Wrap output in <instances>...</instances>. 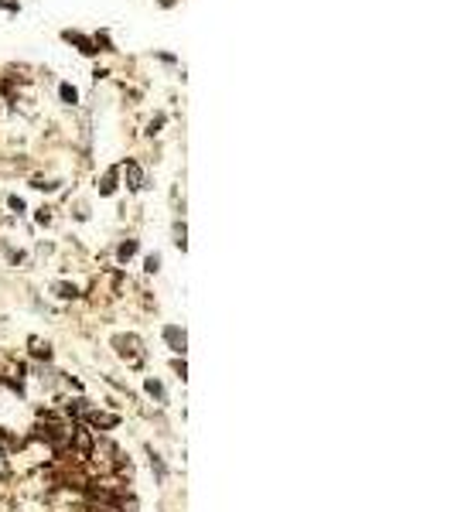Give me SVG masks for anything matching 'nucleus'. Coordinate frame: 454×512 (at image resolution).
<instances>
[{
    "instance_id": "14",
    "label": "nucleus",
    "mask_w": 454,
    "mask_h": 512,
    "mask_svg": "<svg viewBox=\"0 0 454 512\" xmlns=\"http://www.w3.org/2000/svg\"><path fill=\"white\" fill-rule=\"evenodd\" d=\"M164 4H174V0H164Z\"/></svg>"
},
{
    "instance_id": "1",
    "label": "nucleus",
    "mask_w": 454,
    "mask_h": 512,
    "mask_svg": "<svg viewBox=\"0 0 454 512\" xmlns=\"http://www.w3.org/2000/svg\"><path fill=\"white\" fill-rule=\"evenodd\" d=\"M123 174H126V188H144V171H140V164L137 160H126L123 164Z\"/></svg>"
},
{
    "instance_id": "7",
    "label": "nucleus",
    "mask_w": 454,
    "mask_h": 512,
    "mask_svg": "<svg viewBox=\"0 0 454 512\" xmlns=\"http://www.w3.org/2000/svg\"><path fill=\"white\" fill-rule=\"evenodd\" d=\"M147 393H150V396H157V399H164V386H161L157 379H147Z\"/></svg>"
},
{
    "instance_id": "9",
    "label": "nucleus",
    "mask_w": 454,
    "mask_h": 512,
    "mask_svg": "<svg viewBox=\"0 0 454 512\" xmlns=\"http://www.w3.org/2000/svg\"><path fill=\"white\" fill-rule=\"evenodd\" d=\"M62 99H65V102H75V99H79V92L72 89V86H62Z\"/></svg>"
},
{
    "instance_id": "10",
    "label": "nucleus",
    "mask_w": 454,
    "mask_h": 512,
    "mask_svg": "<svg viewBox=\"0 0 454 512\" xmlns=\"http://www.w3.org/2000/svg\"><path fill=\"white\" fill-rule=\"evenodd\" d=\"M34 355H38V359H45V362H48V359H51V348H48V345H34Z\"/></svg>"
},
{
    "instance_id": "11",
    "label": "nucleus",
    "mask_w": 454,
    "mask_h": 512,
    "mask_svg": "<svg viewBox=\"0 0 454 512\" xmlns=\"http://www.w3.org/2000/svg\"><path fill=\"white\" fill-rule=\"evenodd\" d=\"M55 290H58V297H75V287H68V284H58Z\"/></svg>"
},
{
    "instance_id": "5",
    "label": "nucleus",
    "mask_w": 454,
    "mask_h": 512,
    "mask_svg": "<svg viewBox=\"0 0 454 512\" xmlns=\"http://www.w3.org/2000/svg\"><path fill=\"white\" fill-rule=\"evenodd\" d=\"M133 253H137V239H130V242H123V246L116 250V256H120V263H126Z\"/></svg>"
},
{
    "instance_id": "13",
    "label": "nucleus",
    "mask_w": 454,
    "mask_h": 512,
    "mask_svg": "<svg viewBox=\"0 0 454 512\" xmlns=\"http://www.w3.org/2000/svg\"><path fill=\"white\" fill-rule=\"evenodd\" d=\"M0 7H7V11H17V0H0Z\"/></svg>"
},
{
    "instance_id": "8",
    "label": "nucleus",
    "mask_w": 454,
    "mask_h": 512,
    "mask_svg": "<svg viewBox=\"0 0 454 512\" xmlns=\"http://www.w3.org/2000/svg\"><path fill=\"white\" fill-rule=\"evenodd\" d=\"M150 465H154V471H157V478H161V481H164V478H168V468H164V461H161L157 454L150 457Z\"/></svg>"
},
{
    "instance_id": "2",
    "label": "nucleus",
    "mask_w": 454,
    "mask_h": 512,
    "mask_svg": "<svg viewBox=\"0 0 454 512\" xmlns=\"http://www.w3.org/2000/svg\"><path fill=\"white\" fill-rule=\"evenodd\" d=\"M164 338H168L171 352H184V331H181V328H174V325H168V328H164Z\"/></svg>"
},
{
    "instance_id": "4",
    "label": "nucleus",
    "mask_w": 454,
    "mask_h": 512,
    "mask_svg": "<svg viewBox=\"0 0 454 512\" xmlns=\"http://www.w3.org/2000/svg\"><path fill=\"white\" fill-rule=\"evenodd\" d=\"M65 38H68V41H75V45H79V51H86V55H92V51H96V48H92V41H89V38H82V34L65 31Z\"/></svg>"
},
{
    "instance_id": "3",
    "label": "nucleus",
    "mask_w": 454,
    "mask_h": 512,
    "mask_svg": "<svg viewBox=\"0 0 454 512\" xmlns=\"http://www.w3.org/2000/svg\"><path fill=\"white\" fill-rule=\"evenodd\" d=\"M86 417H89V423H96V427H116V423H120L116 417H110V413H92V410Z\"/></svg>"
},
{
    "instance_id": "12",
    "label": "nucleus",
    "mask_w": 454,
    "mask_h": 512,
    "mask_svg": "<svg viewBox=\"0 0 454 512\" xmlns=\"http://www.w3.org/2000/svg\"><path fill=\"white\" fill-rule=\"evenodd\" d=\"M157 266H161V256H147V270L154 273V270H157Z\"/></svg>"
},
{
    "instance_id": "6",
    "label": "nucleus",
    "mask_w": 454,
    "mask_h": 512,
    "mask_svg": "<svg viewBox=\"0 0 454 512\" xmlns=\"http://www.w3.org/2000/svg\"><path fill=\"white\" fill-rule=\"evenodd\" d=\"M113 188H116V171H106V178H102L99 192H102V195H113Z\"/></svg>"
}]
</instances>
